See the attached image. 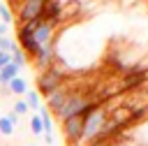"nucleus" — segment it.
Segmentation results:
<instances>
[{
    "label": "nucleus",
    "instance_id": "8",
    "mask_svg": "<svg viewBox=\"0 0 148 146\" xmlns=\"http://www.w3.org/2000/svg\"><path fill=\"white\" fill-rule=\"evenodd\" d=\"M7 88H9V93H14V95H25V93H28V83H25V79H21V76L12 79V81L7 83Z\"/></svg>",
    "mask_w": 148,
    "mask_h": 146
},
{
    "label": "nucleus",
    "instance_id": "12",
    "mask_svg": "<svg viewBox=\"0 0 148 146\" xmlns=\"http://www.w3.org/2000/svg\"><path fill=\"white\" fill-rule=\"evenodd\" d=\"M30 130H32V134H44V127H42V118L35 114V116H30Z\"/></svg>",
    "mask_w": 148,
    "mask_h": 146
},
{
    "label": "nucleus",
    "instance_id": "2",
    "mask_svg": "<svg viewBox=\"0 0 148 146\" xmlns=\"http://www.w3.org/2000/svg\"><path fill=\"white\" fill-rule=\"evenodd\" d=\"M65 76H67V67L60 60H56L51 67H46V70L39 72V76H37V93L46 97L51 90H56L65 81Z\"/></svg>",
    "mask_w": 148,
    "mask_h": 146
},
{
    "label": "nucleus",
    "instance_id": "5",
    "mask_svg": "<svg viewBox=\"0 0 148 146\" xmlns=\"http://www.w3.org/2000/svg\"><path fill=\"white\" fill-rule=\"evenodd\" d=\"M72 93V83H67V79L56 88V90H51L49 95H46V111L51 114V111H58L62 104H65V100H67V95Z\"/></svg>",
    "mask_w": 148,
    "mask_h": 146
},
{
    "label": "nucleus",
    "instance_id": "9",
    "mask_svg": "<svg viewBox=\"0 0 148 146\" xmlns=\"http://www.w3.org/2000/svg\"><path fill=\"white\" fill-rule=\"evenodd\" d=\"M16 76H18V70H16L12 63L5 65V67L0 70V86H7V83H9L12 79H16Z\"/></svg>",
    "mask_w": 148,
    "mask_h": 146
},
{
    "label": "nucleus",
    "instance_id": "15",
    "mask_svg": "<svg viewBox=\"0 0 148 146\" xmlns=\"http://www.w3.org/2000/svg\"><path fill=\"white\" fill-rule=\"evenodd\" d=\"M12 111H14L16 116H21V114H25V111H30V109H28L25 100H16V102H14V109H12Z\"/></svg>",
    "mask_w": 148,
    "mask_h": 146
},
{
    "label": "nucleus",
    "instance_id": "18",
    "mask_svg": "<svg viewBox=\"0 0 148 146\" xmlns=\"http://www.w3.org/2000/svg\"><path fill=\"white\" fill-rule=\"evenodd\" d=\"M88 146H111V141H109V139H97V141H92V144H88Z\"/></svg>",
    "mask_w": 148,
    "mask_h": 146
},
{
    "label": "nucleus",
    "instance_id": "14",
    "mask_svg": "<svg viewBox=\"0 0 148 146\" xmlns=\"http://www.w3.org/2000/svg\"><path fill=\"white\" fill-rule=\"evenodd\" d=\"M12 12H9V7H7V2H0V23H12Z\"/></svg>",
    "mask_w": 148,
    "mask_h": 146
},
{
    "label": "nucleus",
    "instance_id": "19",
    "mask_svg": "<svg viewBox=\"0 0 148 146\" xmlns=\"http://www.w3.org/2000/svg\"><path fill=\"white\" fill-rule=\"evenodd\" d=\"M5 35H7V25H5V23H0V37H5Z\"/></svg>",
    "mask_w": 148,
    "mask_h": 146
},
{
    "label": "nucleus",
    "instance_id": "13",
    "mask_svg": "<svg viewBox=\"0 0 148 146\" xmlns=\"http://www.w3.org/2000/svg\"><path fill=\"white\" fill-rule=\"evenodd\" d=\"M0 134L2 137H9V134H14V125L5 118V116H0Z\"/></svg>",
    "mask_w": 148,
    "mask_h": 146
},
{
    "label": "nucleus",
    "instance_id": "17",
    "mask_svg": "<svg viewBox=\"0 0 148 146\" xmlns=\"http://www.w3.org/2000/svg\"><path fill=\"white\" fill-rule=\"evenodd\" d=\"M5 118H7V121H9V123H12V125H14V127H16V125H18V116H16V114H14V111H9V114H7V116H5Z\"/></svg>",
    "mask_w": 148,
    "mask_h": 146
},
{
    "label": "nucleus",
    "instance_id": "10",
    "mask_svg": "<svg viewBox=\"0 0 148 146\" xmlns=\"http://www.w3.org/2000/svg\"><path fill=\"white\" fill-rule=\"evenodd\" d=\"M25 104H28V109L39 111V109H42V95H39L37 90H28V93H25Z\"/></svg>",
    "mask_w": 148,
    "mask_h": 146
},
{
    "label": "nucleus",
    "instance_id": "7",
    "mask_svg": "<svg viewBox=\"0 0 148 146\" xmlns=\"http://www.w3.org/2000/svg\"><path fill=\"white\" fill-rule=\"evenodd\" d=\"M39 118H42V127H44V139H46V144H53V121H51V114L46 111V107L39 109Z\"/></svg>",
    "mask_w": 148,
    "mask_h": 146
},
{
    "label": "nucleus",
    "instance_id": "6",
    "mask_svg": "<svg viewBox=\"0 0 148 146\" xmlns=\"http://www.w3.org/2000/svg\"><path fill=\"white\" fill-rule=\"evenodd\" d=\"M65 9H67V2L62 0H44V19L56 25L65 19Z\"/></svg>",
    "mask_w": 148,
    "mask_h": 146
},
{
    "label": "nucleus",
    "instance_id": "3",
    "mask_svg": "<svg viewBox=\"0 0 148 146\" xmlns=\"http://www.w3.org/2000/svg\"><path fill=\"white\" fill-rule=\"evenodd\" d=\"M9 5H14L16 19L21 23H30V21L44 16V0H23V2H9Z\"/></svg>",
    "mask_w": 148,
    "mask_h": 146
},
{
    "label": "nucleus",
    "instance_id": "20",
    "mask_svg": "<svg viewBox=\"0 0 148 146\" xmlns=\"http://www.w3.org/2000/svg\"><path fill=\"white\" fill-rule=\"evenodd\" d=\"M30 146H32V144H30Z\"/></svg>",
    "mask_w": 148,
    "mask_h": 146
},
{
    "label": "nucleus",
    "instance_id": "11",
    "mask_svg": "<svg viewBox=\"0 0 148 146\" xmlns=\"http://www.w3.org/2000/svg\"><path fill=\"white\" fill-rule=\"evenodd\" d=\"M9 63H12V65H14V67H16L18 72H21V70L25 67V63H28V56H25V53H23L21 49H16V51L12 53V60H9Z\"/></svg>",
    "mask_w": 148,
    "mask_h": 146
},
{
    "label": "nucleus",
    "instance_id": "4",
    "mask_svg": "<svg viewBox=\"0 0 148 146\" xmlns=\"http://www.w3.org/2000/svg\"><path fill=\"white\" fill-rule=\"evenodd\" d=\"M62 132L69 146H79L81 144V134H83V116H74L62 121Z\"/></svg>",
    "mask_w": 148,
    "mask_h": 146
},
{
    "label": "nucleus",
    "instance_id": "16",
    "mask_svg": "<svg viewBox=\"0 0 148 146\" xmlns=\"http://www.w3.org/2000/svg\"><path fill=\"white\" fill-rule=\"evenodd\" d=\"M9 60H12V56L5 53V51H0V70H2L5 65H9Z\"/></svg>",
    "mask_w": 148,
    "mask_h": 146
},
{
    "label": "nucleus",
    "instance_id": "1",
    "mask_svg": "<svg viewBox=\"0 0 148 146\" xmlns=\"http://www.w3.org/2000/svg\"><path fill=\"white\" fill-rule=\"evenodd\" d=\"M90 104H99V100L90 97V95H88V90H83V88H72V93L67 95L65 104L56 111V116H58V121L62 123V121H67V118L81 116Z\"/></svg>",
    "mask_w": 148,
    "mask_h": 146
}]
</instances>
